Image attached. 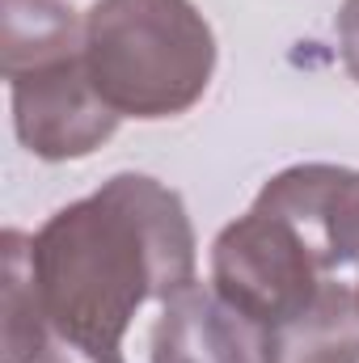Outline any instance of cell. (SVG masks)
<instances>
[{
	"label": "cell",
	"instance_id": "6",
	"mask_svg": "<svg viewBox=\"0 0 359 363\" xmlns=\"http://www.w3.org/2000/svg\"><path fill=\"white\" fill-rule=\"evenodd\" d=\"M153 363H270L267 330L216 287H182L153 325Z\"/></svg>",
	"mask_w": 359,
	"mask_h": 363
},
{
	"label": "cell",
	"instance_id": "10",
	"mask_svg": "<svg viewBox=\"0 0 359 363\" xmlns=\"http://www.w3.org/2000/svg\"><path fill=\"white\" fill-rule=\"evenodd\" d=\"M338 51L347 72L359 81V0H343L338 9Z\"/></svg>",
	"mask_w": 359,
	"mask_h": 363
},
{
	"label": "cell",
	"instance_id": "7",
	"mask_svg": "<svg viewBox=\"0 0 359 363\" xmlns=\"http://www.w3.org/2000/svg\"><path fill=\"white\" fill-rule=\"evenodd\" d=\"M270 363H359V300L326 279L304 313L267 334Z\"/></svg>",
	"mask_w": 359,
	"mask_h": 363
},
{
	"label": "cell",
	"instance_id": "1",
	"mask_svg": "<svg viewBox=\"0 0 359 363\" xmlns=\"http://www.w3.org/2000/svg\"><path fill=\"white\" fill-rule=\"evenodd\" d=\"M43 313L38 363H123V334L148 300L194 283V228L178 190L114 174L30 237Z\"/></svg>",
	"mask_w": 359,
	"mask_h": 363
},
{
	"label": "cell",
	"instance_id": "9",
	"mask_svg": "<svg viewBox=\"0 0 359 363\" xmlns=\"http://www.w3.org/2000/svg\"><path fill=\"white\" fill-rule=\"evenodd\" d=\"M4 250V363H38L43 351V313L30 271V237L9 228Z\"/></svg>",
	"mask_w": 359,
	"mask_h": 363
},
{
	"label": "cell",
	"instance_id": "11",
	"mask_svg": "<svg viewBox=\"0 0 359 363\" xmlns=\"http://www.w3.org/2000/svg\"><path fill=\"white\" fill-rule=\"evenodd\" d=\"M355 300H359V287H355Z\"/></svg>",
	"mask_w": 359,
	"mask_h": 363
},
{
	"label": "cell",
	"instance_id": "8",
	"mask_svg": "<svg viewBox=\"0 0 359 363\" xmlns=\"http://www.w3.org/2000/svg\"><path fill=\"white\" fill-rule=\"evenodd\" d=\"M85 47V21L64 0H0V68Z\"/></svg>",
	"mask_w": 359,
	"mask_h": 363
},
{
	"label": "cell",
	"instance_id": "3",
	"mask_svg": "<svg viewBox=\"0 0 359 363\" xmlns=\"http://www.w3.org/2000/svg\"><path fill=\"white\" fill-rule=\"evenodd\" d=\"M326 274L309 237L258 203L211 241V287L267 334L313 304Z\"/></svg>",
	"mask_w": 359,
	"mask_h": 363
},
{
	"label": "cell",
	"instance_id": "2",
	"mask_svg": "<svg viewBox=\"0 0 359 363\" xmlns=\"http://www.w3.org/2000/svg\"><path fill=\"white\" fill-rule=\"evenodd\" d=\"M85 68L118 118H174L211 85L216 34L190 0H97L85 13Z\"/></svg>",
	"mask_w": 359,
	"mask_h": 363
},
{
	"label": "cell",
	"instance_id": "4",
	"mask_svg": "<svg viewBox=\"0 0 359 363\" xmlns=\"http://www.w3.org/2000/svg\"><path fill=\"white\" fill-rule=\"evenodd\" d=\"M4 81L13 97V131L38 161H81L118 127V114L89 81L85 47L4 68Z\"/></svg>",
	"mask_w": 359,
	"mask_h": 363
},
{
	"label": "cell",
	"instance_id": "5",
	"mask_svg": "<svg viewBox=\"0 0 359 363\" xmlns=\"http://www.w3.org/2000/svg\"><path fill=\"white\" fill-rule=\"evenodd\" d=\"M254 203L292 220L321 254L326 271L359 267V169L292 165L275 174Z\"/></svg>",
	"mask_w": 359,
	"mask_h": 363
}]
</instances>
